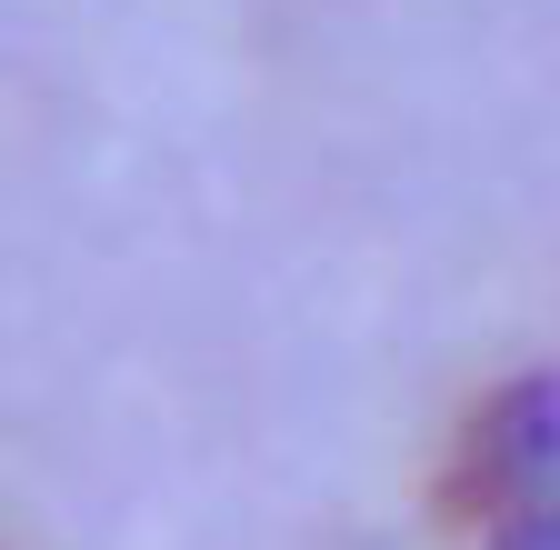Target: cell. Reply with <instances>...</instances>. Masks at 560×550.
<instances>
[{"label": "cell", "mask_w": 560, "mask_h": 550, "mask_svg": "<svg viewBox=\"0 0 560 550\" xmlns=\"http://www.w3.org/2000/svg\"><path fill=\"white\" fill-rule=\"evenodd\" d=\"M560 390L550 381H521L480 410V431H470V491L490 511V530H521L540 511H560Z\"/></svg>", "instance_id": "cell-1"}, {"label": "cell", "mask_w": 560, "mask_h": 550, "mask_svg": "<svg viewBox=\"0 0 560 550\" xmlns=\"http://www.w3.org/2000/svg\"><path fill=\"white\" fill-rule=\"evenodd\" d=\"M501 550H560V511H540V520H521V530H501Z\"/></svg>", "instance_id": "cell-2"}]
</instances>
